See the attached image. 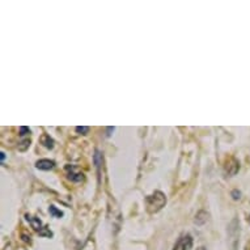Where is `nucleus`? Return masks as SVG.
<instances>
[{
	"mask_svg": "<svg viewBox=\"0 0 250 250\" xmlns=\"http://www.w3.org/2000/svg\"><path fill=\"white\" fill-rule=\"evenodd\" d=\"M167 205V197L163 191H155L146 198V207L149 213L159 212Z\"/></svg>",
	"mask_w": 250,
	"mask_h": 250,
	"instance_id": "1",
	"label": "nucleus"
},
{
	"mask_svg": "<svg viewBox=\"0 0 250 250\" xmlns=\"http://www.w3.org/2000/svg\"><path fill=\"white\" fill-rule=\"evenodd\" d=\"M66 172L68 180L72 182H83L84 181V174L82 172H79L78 168L75 165H66Z\"/></svg>",
	"mask_w": 250,
	"mask_h": 250,
	"instance_id": "2",
	"label": "nucleus"
},
{
	"mask_svg": "<svg viewBox=\"0 0 250 250\" xmlns=\"http://www.w3.org/2000/svg\"><path fill=\"white\" fill-rule=\"evenodd\" d=\"M191 246H193V237L190 234H185V236L178 238L173 250H190Z\"/></svg>",
	"mask_w": 250,
	"mask_h": 250,
	"instance_id": "3",
	"label": "nucleus"
},
{
	"mask_svg": "<svg viewBox=\"0 0 250 250\" xmlns=\"http://www.w3.org/2000/svg\"><path fill=\"white\" fill-rule=\"evenodd\" d=\"M54 167H55V163L53 160H49V159H41L36 163V168L40 169V170H51Z\"/></svg>",
	"mask_w": 250,
	"mask_h": 250,
	"instance_id": "4",
	"label": "nucleus"
},
{
	"mask_svg": "<svg viewBox=\"0 0 250 250\" xmlns=\"http://www.w3.org/2000/svg\"><path fill=\"white\" fill-rule=\"evenodd\" d=\"M25 217H26V220H28L29 223H30V226H32V228H33L34 230H37V232H41L42 229H43V227H42V222L38 219V217H34L32 216V215H25Z\"/></svg>",
	"mask_w": 250,
	"mask_h": 250,
	"instance_id": "5",
	"label": "nucleus"
},
{
	"mask_svg": "<svg viewBox=\"0 0 250 250\" xmlns=\"http://www.w3.org/2000/svg\"><path fill=\"white\" fill-rule=\"evenodd\" d=\"M41 144L45 148H47V149H53L55 142H54L53 138H50V135H47V134H43V135L41 136Z\"/></svg>",
	"mask_w": 250,
	"mask_h": 250,
	"instance_id": "6",
	"label": "nucleus"
},
{
	"mask_svg": "<svg viewBox=\"0 0 250 250\" xmlns=\"http://www.w3.org/2000/svg\"><path fill=\"white\" fill-rule=\"evenodd\" d=\"M93 161H95L96 168H97V172H99V174H100V169H101V165H103V155H101V152H100L99 149H96L95 151Z\"/></svg>",
	"mask_w": 250,
	"mask_h": 250,
	"instance_id": "7",
	"label": "nucleus"
},
{
	"mask_svg": "<svg viewBox=\"0 0 250 250\" xmlns=\"http://www.w3.org/2000/svg\"><path fill=\"white\" fill-rule=\"evenodd\" d=\"M49 212H50V215H51V216L57 217V219H61V217H63V215H64V213L62 212L61 209H58L55 206H50Z\"/></svg>",
	"mask_w": 250,
	"mask_h": 250,
	"instance_id": "8",
	"label": "nucleus"
},
{
	"mask_svg": "<svg viewBox=\"0 0 250 250\" xmlns=\"http://www.w3.org/2000/svg\"><path fill=\"white\" fill-rule=\"evenodd\" d=\"M203 215H205V216H208V213L206 212V211H199V212H198V215L195 216V223H197V224H203V223L207 222V217H202Z\"/></svg>",
	"mask_w": 250,
	"mask_h": 250,
	"instance_id": "9",
	"label": "nucleus"
},
{
	"mask_svg": "<svg viewBox=\"0 0 250 250\" xmlns=\"http://www.w3.org/2000/svg\"><path fill=\"white\" fill-rule=\"evenodd\" d=\"M29 146H30V139H24L20 144H19V149H20V151H26L29 148Z\"/></svg>",
	"mask_w": 250,
	"mask_h": 250,
	"instance_id": "10",
	"label": "nucleus"
},
{
	"mask_svg": "<svg viewBox=\"0 0 250 250\" xmlns=\"http://www.w3.org/2000/svg\"><path fill=\"white\" fill-rule=\"evenodd\" d=\"M88 131H89V127H88V126H78V127H76V132L82 134V135H86Z\"/></svg>",
	"mask_w": 250,
	"mask_h": 250,
	"instance_id": "11",
	"label": "nucleus"
},
{
	"mask_svg": "<svg viewBox=\"0 0 250 250\" xmlns=\"http://www.w3.org/2000/svg\"><path fill=\"white\" fill-rule=\"evenodd\" d=\"M38 233H40V236H45V237H53V233L47 229V227H43V229L41 232H38Z\"/></svg>",
	"mask_w": 250,
	"mask_h": 250,
	"instance_id": "12",
	"label": "nucleus"
},
{
	"mask_svg": "<svg viewBox=\"0 0 250 250\" xmlns=\"http://www.w3.org/2000/svg\"><path fill=\"white\" fill-rule=\"evenodd\" d=\"M28 134H30V128L26 127V126H21V127H20V135L25 136V135H28Z\"/></svg>",
	"mask_w": 250,
	"mask_h": 250,
	"instance_id": "13",
	"label": "nucleus"
},
{
	"mask_svg": "<svg viewBox=\"0 0 250 250\" xmlns=\"http://www.w3.org/2000/svg\"><path fill=\"white\" fill-rule=\"evenodd\" d=\"M232 198H233L234 201H238V199L241 198V193L237 191V190H233V191H232Z\"/></svg>",
	"mask_w": 250,
	"mask_h": 250,
	"instance_id": "14",
	"label": "nucleus"
},
{
	"mask_svg": "<svg viewBox=\"0 0 250 250\" xmlns=\"http://www.w3.org/2000/svg\"><path fill=\"white\" fill-rule=\"evenodd\" d=\"M4 160H5V153L4 152H0V161L3 163Z\"/></svg>",
	"mask_w": 250,
	"mask_h": 250,
	"instance_id": "15",
	"label": "nucleus"
},
{
	"mask_svg": "<svg viewBox=\"0 0 250 250\" xmlns=\"http://www.w3.org/2000/svg\"><path fill=\"white\" fill-rule=\"evenodd\" d=\"M111 131H114V127H107V134H106V136H110V135H111V134H110Z\"/></svg>",
	"mask_w": 250,
	"mask_h": 250,
	"instance_id": "16",
	"label": "nucleus"
},
{
	"mask_svg": "<svg viewBox=\"0 0 250 250\" xmlns=\"http://www.w3.org/2000/svg\"><path fill=\"white\" fill-rule=\"evenodd\" d=\"M249 222H250V217H249Z\"/></svg>",
	"mask_w": 250,
	"mask_h": 250,
	"instance_id": "17",
	"label": "nucleus"
}]
</instances>
